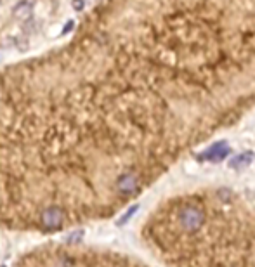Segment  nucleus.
<instances>
[{
	"label": "nucleus",
	"instance_id": "nucleus-1",
	"mask_svg": "<svg viewBox=\"0 0 255 267\" xmlns=\"http://www.w3.org/2000/svg\"><path fill=\"white\" fill-rule=\"evenodd\" d=\"M155 181L113 89L0 90V231L52 234L104 221Z\"/></svg>",
	"mask_w": 255,
	"mask_h": 267
},
{
	"label": "nucleus",
	"instance_id": "nucleus-8",
	"mask_svg": "<svg viewBox=\"0 0 255 267\" xmlns=\"http://www.w3.org/2000/svg\"><path fill=\"white\" fill-rule=\"evenodd\" d=\"M73 5L77 7V11H82V7H84V2H82V0H73Z\"/></svg>",
	"mask_w": 255,
	"mask_h": 267
},
{
	"label": "nucleus",
	"instance_id": "nucleus-5",
	"mask_svg": "<svg viewBox=\"0 0 255 267\" xmlns=\"http://www.w3.org/2000/svg\"><path fill=\"white\" fill-rule=\"evenodd\" d=\"M33 12V2H30V0H23V2H19L18 5H16L14 9V16L18 19H26L30 18Z\"/></svg>",
	"mask_w": 255,
	"mask_h": 267
},
{
	"label": "nucleus",
	"instance_id": "nucleus-3",
	"mask_svg": "<svg viewBox=\"0 0 255 267\" xmlns=\"http://www.w3.org/2000/svg\"><path fill=\"white\" fill-rule=\"evenodd\" d=\"M14 267H151L149 264L85 243H45L19 257Z\"/></svg>",
	"mask_w": 255,
	"mask_h": 267
},
{
	"label": "nucleus",
	"instance_id": "nucleus-6",
	"mask_svg": "<svg viewBox=\"0 0 255 267\" xmlns=\"http://www.w3.org/2000/svg\"><path fill=\"white\" fill-rule=\"evenodd\" d=\"M252 156L254 154L252 153H245V154H241V156H238V158H234L233 161H231V167H238V165H243V163H248V161L252 160Z\"/></svg>",
	"mask_w": 255,
	"mask_h": 267
},
{
	"label": "nucleus",
	"instance_id": "nucleus-7",
	"mask_svg": "<svg viewBox=\"0 0 255 267\" xmlns=\"http://www.w3.org/2000/svg\"><path fill=\"white\" fill-rule=\"evenodd\" d=\"M75 28V23L73 21H68V25L64 26V30H63V33H68L70 30H73Z\"/></svg>",
	"mask_w": 255,
	"mask_h": 267
},
{
	"label": "nucleus",
	"instance_id": "nucleus-2",
	"mask_svg": "<svg viewBox=\"0 0 255 267\" xmlns=\"http://www.w3.org/2000/svg\"><path fill=\"white\" fill-rule=\"evenodd\" d=\"M141 238L165 267H255V203L229 188L172 196Z\"/></svg>",
	"mask_w": 255,
	"mask_h": 267
},
{
	"label": "nucleus",
	"instance_id": "nucleus-4",
	"mask_svg": "<svg viewBox=\"0 0 255 267\" xmlns=\"http://www.w3.org/2000/svg\"><path fill=\"white\" fill-rule=\"evenodd\" d=\"M227 153H229V148H227V144L226 143H219V144H215V146L210 148L209 151H205L203 154H200V158L217 161V160H222Z\"/></svg>",
	"mask_w": 255,
	"mask_h": 267
}]
</instances>
